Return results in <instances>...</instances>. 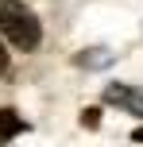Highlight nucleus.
<instances>
[{
	"mask_svg": "<svg viewBox=\"0 0 143 147\" xmlns=\"http://www.w3.org/2000/svg\"><path fill=\"white\" fill-rule=\"evenodd\" d=\"M0 31L4 39H12L19 51H35L43 43V23L31 8H23L19 0H0Z\"/></svg>",
	"mask_w": 143,
	"mask_h": 147,
	"instance_id": "f257e3e1",
	"label": "nucleus"
},
{
	"mask_svg": "<svg viewBox=\"0 0 143 147\" xmlns=\"http://www.w3.org/2000/svg\"><path fill=\"white\" fill-rule=\"evenodd\" d=\"M108 62H112V51H105V47H93V51H81V54H74V66H85V70L108 66Z\"/></svg>",
	"mask_w": 143,
	"mask_h": 147,
	"instance_id": "20e7f679",
	"label": "nucleus"
},
{
	"mask_svg": "<svg viewBox=\"0 0 143 147\" xmlns=\"http://www.w3.org/2000/svg\"><path fill=\"white\" fill-rule=\"evenodd\" d=\"M19 132H27V124L19 120L15 109H0V143H12Z\"/></svg>",
	"mask_w": 143,
	"mask_h": 147,
	"instance_id": "7ed1b4c3",
	"label": "nucleus"
},
{
	"mask_svg": "<svg viewBox=\"0 0 143 147\" xmlns=\"http://www.w3.org/2000/svg\"><path fill=\"white\" fill-rule=\"evenodd\" d=\"M97 120H101V112H97V109H89V112H81V124H97Z\"/></svg>",
	"mask_w": 143,
	"mask_h": 147,
	"instance_id": "39448f33",
	"label": "nucleus"
},
{
	"mask_svg": "<svg viewBox=\"0 0 143 147\" xmlns=\"http://www.w3.org/2000/svg\"><path fill=\"white\" fill-rule=\"evenodd\" d=\"M105 105H116V109L132 112V116H143V93L132 85H120V81L105 89Z\"/></svg>",
	"mask_w": 143,
	"mask_h": 147,
	"instance_id": "f03ea898",
	"label": "nucleus"
},
{
	"mask_svg": "<svg viewBox=\"0 0 143 147\" xmlns=\"http://www.w3.org/2000/svg\"><path fill=\"white\" fill-rule=\"evenodd\" d=\"M132 140H136V143H143V128H139V132H132Z\"/></svg>",
	"mask_w": 143,
	"mask_h": 147,
	"instance_id": "0eeeda50",
	"label": "nucleus"
},
{
	"mask_svg": "<svg viewBox=\"0 0 143 147\" xmlns=\"http://www.w3.org/2000/svg\"><path fill=\"white\" fill-rule=\"evenodd\" d=\"M8 74V54H4V47H0V78Z\"/></svg>",
	"mask_w": 143,
	"mask_h": 147,
	"instance_id": "423d86ee",
	"label": "nucleus"
}]
</instances>
